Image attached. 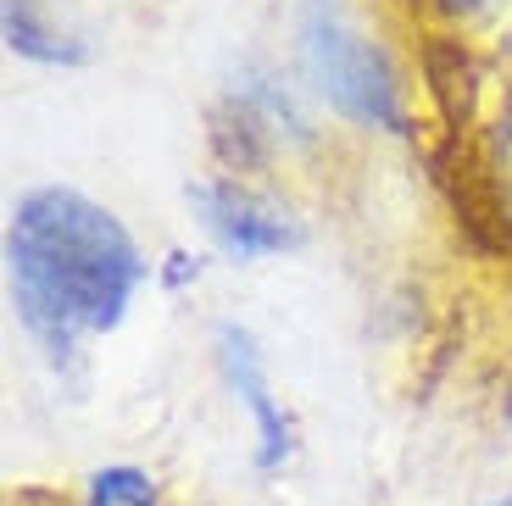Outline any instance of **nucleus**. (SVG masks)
Masks as SVG:
<instances>
[{"label":"nucleus","mask_w":512,"mask_h":506,"mask_svg":"<svg viewBox=\"0 0 512 506\" xmlns=\"http://www.w3.org/2000/svg\"><path fill=\"white\" fill-rule=\"evenodd\" d=\"M145 279V251L95 195L73 184H39L12 201L6 290L23 334L51 362H73L84 340L112 334Z\"/></svg>","instance_id":"obj_1"},{"label":"nucleus","mask_w":512,"mask_h":506,"mask_svg":"<svg viewBox=\"0 0 512 506\" xmlns=\"http://www.w3.org/2000/svg\"><path fill=\"white\" fill-rule=\"evenodd\" d=\"M301 62L307 78L318 84V95L362 128H390L407 134V106H401V84L384 62V51L373 39H362L351 28V17L340 12V0H301Z\"/></svg>","instance_id":"obj_2"},{"label":"nucleus","mask_w":512,"mask_h":506,"mask_svg":"<svg viewBox=\"0 0 512 506\" xmlns=\"http://www.w3.org/2000/svg\"><path fill=\"white\" fill-rule=\"evenodd\" d=\"M212 345H218V373H223V384H229V395L251 412V429H256L251 462H256V473H279L295 456V423H290V412H284V401L273 395L268 367H262V351H256L251 329L218 323Z\"/></svg>","instance_id":"obj_3"},{"label":"nucleus","mask_w":512,"mask_h":506,"mask_svg":"<svg viewBox=\"0 0 512 506\" xmlns=\"http://www.w3.org/2000/svg\"><path fill=\"white\" fill-rule=\"evenodd\" d=\"M190 206L201 212L206 234L234 256V262H256V256H279L301 245V228L290 212L268 206L256 190L234 184V178H201L190 184Z\"/></svg>","instance_id":"obj_4"},{"label":"nucleus","mask_w":512,"mask_h":506,"mask_svg":"<svg viewBox=\"0 0 512 506\" xmlns=\"http://www.w3.org/2000/svg\"><path fill=\"white\" fill-rule=\"evenodd\" d=\"M0 28H6V51L39 67H84L90 45L78 34H67L62 23H51V12L39 0H0Z\"/></svg>","instance_id":"obj_5"},{"label":"nucleus","mask_w":512,"mask_h":506,"mask_svg":"<svg viewBox=\"0 0 512 506\" xmlns=\"http://www.w3.org/2000/svg\"><path fill=\"white\" fill-rule=\"evenodd\" d=\"M78 506H167L162 501V479L134 462H112V468H95L84 479Z\"/></svg>","instance_id":"obj_6"},{"label":"nucleus","mask_w":512,"mask_h":506,"mask_svg":"<svg viewBox=\"0 0 512 506\" xmlns=\"http://www.w3.org/2000/svg\"><path fill=\"white\" fill-rule=\"evenodd\" d=\"M440 17H451V23H462V17H485V12H496L501 0H429Z\"/></svg>","instance_id":"obj_7"},{"label":"nucleus","mask_w":512,"mask_h":506,"mask_svg":"<svg viewBox=\"0 0 512 506\" xmlns=\"http://www.w3.org/2000/svg\"><path fill=\"white\" fill-rule=\"evenodd\" d=\"M485 506H512V490H501V495H490Z\"/></svg>","instance_id":"obj_8"}]
</instances>
